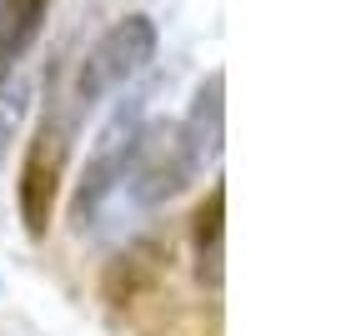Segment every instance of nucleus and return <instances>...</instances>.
Masks as SVG:
<instances>
[{"label": "nucleus", "mask_w": 361, "mask_h": 336, "mask_svg": "<svg viewBox=\"0 0 361 336\" xmlns=\"http://www.w3.org/2000/svg\"><path fill=\"white\" fill-rule=\"evenodd\" d=\"M156 61V25L151 16H126L116 20L96 45H90V56L80 66V80H75V106H90L101 90L130 80L135 71H146Z\"/></svg>", "instance_id": "obj_1"}, {"label": "nucleus", "mask_w": 361, "mask_h": 336, "mask_svg": "<svg viewBox=\"0 0 361 336\" xmlns=\"http://www.w3.org/2000/svg\"><path fill=\"white\" fill-rule=\"evenodd\" d=\"M191 176H196V166H191V156H186L180 126H151V131H141V136H130L121 181H130V196L141 201V206L171 201Z\"/></svg>", "instance_id": "obj_2"}, {"label": "nucleus", "mask_w": 361, "mask_h": 336, "mask_svg": "<svg viewBox=\"0 0 361 336\" xmlns=\"http://www.w3.org/2000/svg\"><path fill=\"white\" fill-rule=\"evenodd\" d=\"M61 161H66V131L45 126L25 161V176H20V221L30 236H45V226H51L56 191H61Z\"/></svg>", "instance_id": "obj_3"}, {"label": "nucleus", "mask_w": 361, "mask_h": 336, "mask_svg": "<svg viewBox=\"0 0 361 336\" xmlns=\"http://www.w3.org/2000/svg\"><path fill=\"white\" fill-rule=\"evenodd\" d=\"M130 121H126V111L106 126V136H101V146H96V156L85 161V176H80V191H75V226H90V216L101 211V201H106V191L121 181V171H126V151H130Z\"/></svg>", "instance_id": "obj_4"}, {"label": "nucleus", "mask_w": 361, "mask_h": 336, "mask_svg": "<svg viewBox=\"0 0 361 336\" xmlns=\"http://www.w3.org/2000/svg\"><path fill=\"white\" fill-rule=\"evenodd\" d=\"M221 121H226V80H221V71H216V76L196 90L186 121H180V140H186V156H191L196 171L221 156Z\"/></svg>", "instance_id": "obj_5"}, {"label": "nucleus", "mask_w": 361, "mask_h": 336, "mask_svg": "<svg viewBox=\"0 0 361 336\" xmlns=\"http://www.w3.org/2000/svg\"><path fill=\"white\" fill-rule=\"evenodd\" d=\"M45 11H51V0H0V85L11 80L25 45L40 35Z\"/></svg>", "instance_id": "obj_6"}, {"label": "nucleus", "mask_w": 361, "mask_h": 336, "mask_svg": "<svg viewBox=\"0 0 361 336\" xmlns=\"http://www.w3.org/2000/svg\"><path fill=\"white\" fill-rule=\"evenodd\" d=\"M221 236H226V191L216 186L201 201V211H196V271H201V281L211 292L226 276V241Z\"/></svg>", "instance_id": "obj_7"}, {"label": "nucleus", "mask_w": 361, "mask_h": 336, "mask_svg": "<svg viewBox=\"0 0 361 336\" xmlns=\"http://www.w3.org/2000/svg\"><path fill=\"white\" fill-rule=\"evenodd\" d=\"M25 111H30V80H6V85H0V161H6Z\"/></svg>", "instance_id": "obj_8"}]
</instances>
